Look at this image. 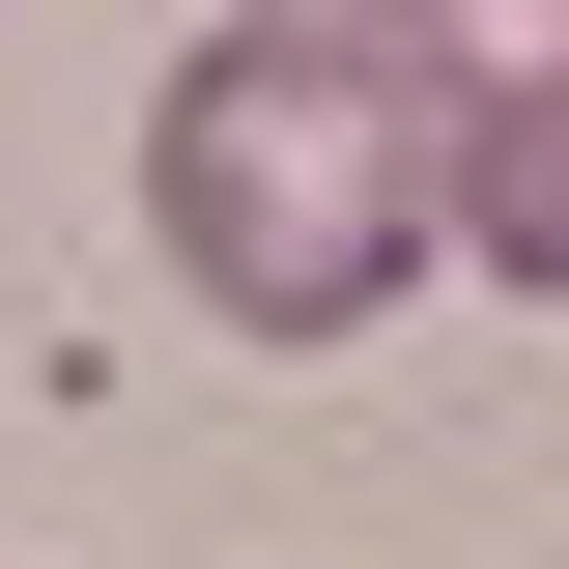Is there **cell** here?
Instances as JSON below:
<instances>
[{
    "instance_id": "1",
    "label": "cell",
    "mask_w": 569,
    "mask_h": 569,
    "mask_svg": "<svg viewBox=\"0 0 569 569\" xmlns=\"http://www.w3.org/2000/svg\"><path fill=\"white\" fill-rule=\"evenodd\" d=\"M142 228H171V284L228 342H370L427 284V228H456V58L427 29H313V0L200 29L142 86Z\"/></svg>"
},
{
    "instance_id": "2",
    "label": "cell",
    "mask_w": 569,
    "mask_h": 569,
    "mask_svg": "<svg viewBox=\"0 0 569 569\" xmlns=\"http://www.w3.org/2000/svg\"><path fill=\"white\" fill-rule=\"evenodd\" d=\"M427 257H485L512 313H569V58L541 86H456V228Z\"/></svg>"
},
{
    "instance_id": "3",
    "label": "cell",
    "mask_w": 569,
    "mask_h": 569,
    "mask_svg": "<svg viewBox=\"0 0 569 569\" xmlns=\"http://www.w3.org/2000/svg\"><path fill=\"white\" fill-rule=\"evenodd\" d=\"M313 29H427V58H456V0H313Z\"/></svg>"
}]
</instances>
